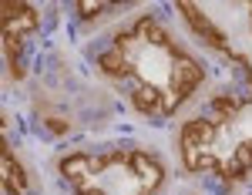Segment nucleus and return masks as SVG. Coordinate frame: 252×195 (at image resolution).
Returning <instances> with one entry per match:
<instances>
[{
	"label": "nucleus",
	"instance_id": "1",
	"mask_svg": "<svg viewBox=\"0 0 252 195\" xmlns=\"http://www.w3.org/2000/svg\"><path fill=\"white\" fill-rule=\"evenodd\" d=\"M101 71L131 81V104L148 118L172 115L202 84V64L182 51L155 17H141L118 34L111 51L101 54Z\"/></svg>",
	"mask_w": 252,
	"mask_h": 195
},
{
	"label": "nucleus",
	"instance_id": "2",
	"mask_svg": "<svg viewBox=\"0 0 252 195\" xmlns=\"http://www.w3.org/2000/svg\"><path fill=\"white\" fill-rule=\"evenodd\" d=\"M61 175L78 195H155L165 182V168L145 152H108L64 158Z\"/></svg>",
	"mask_w": 252,
	"mask_h": 195
},
{
	"label": "nucleus",
	"instance_id": "3",
	"mask_svg": "<svg viewBox=\"0 0 252 195\" xmlns=\"http://www.w3.org/2000/svg\"><path fill=\"white\" fill-rule=\"evenodd\" d=\"M0 20H3V47H7V64H10V74L20 78L24 67H20V44L27 34L37 31V7L34 3H24V0H3L0 3Z\"/></svg>",
	"mask_w": 252,
	"mask_h": 195
},
{
	"label": "nucleus",
	"instance_id": "4",
	"mask_svg": "<svg viewBox=\"0 0 252 195\" xmlns=\"http://www.w3.org/2000/svg\"><path fill=\"white\" fill-rule=\"evenodd\" d=\"M0 165H3V192L7 195H24L27 192V175H24L20 162L14 158V152L7 148V141L0 145Z\"/></svg>",
	"mask_w": 252,
	"mask_h": 195
},
{
	"label": "nucleus",
	"instance_id": "5",
	"mask_svg": "<svg viewBox=\"0 0 252 195\" xmlns=\"http://www.w3.org/2000/svg\"><path fill=\"white\" fill-rule=\"evenodd\" d=\"M115 7H121V3H111V0H94V3L81 0V3H78L81 17H97V14H108V10H115Z\"/></svg>",
	"mask_w": 252,
	"mask_h": 195
}]
</instances>
